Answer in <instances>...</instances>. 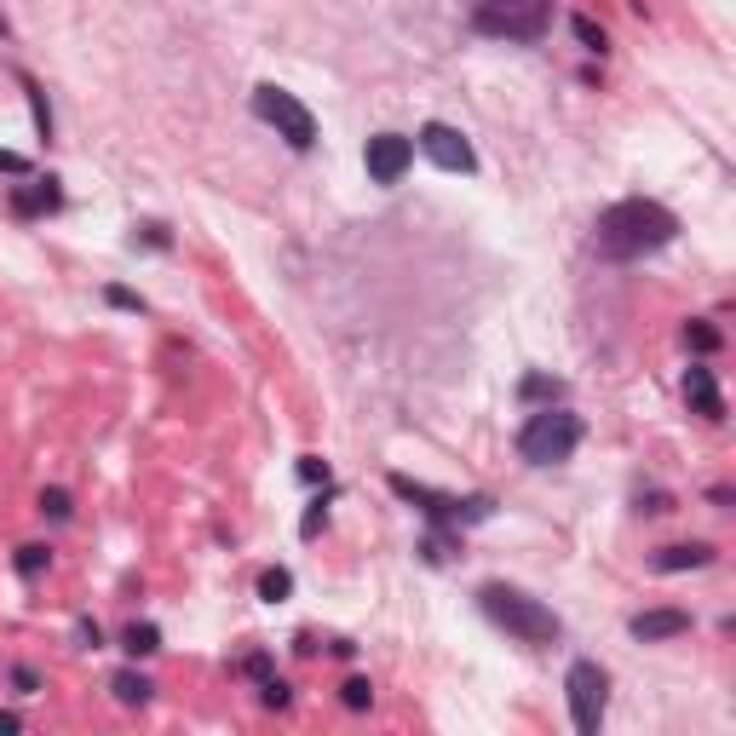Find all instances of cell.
<instances>
[{
    "instance_id": "6da1fadb",
    "label": "cell",
    "mask_w": 736,
    "mask_h": 736,
    "mask_svg": "<svg viewBox=\"0 0 736 736\" xmlns=\"http://www.w3.org/2000/svg\"><path fill=\"white\" fill-rule=\"evenodd\" d=\"M673 236H679V219H673L662 202L633 196V202H616V207L598 213L593 248L604 253V259H644V253L667 248Z\"/></svg>"
},
{
    "instance_id": "7a4b0ae2",
    "label": "cell",
    "mask_w": 736,
    "mask_h": 736,
    "mask_svg": "<svg viewBox=\"0 0 736 736\" xmlns=\"http://www.w3.org/2000/svg\"><path fill=\"white\" fill-rule=\"evenodd\" d=\"M478 604H483V616L495 621V627H506L518 644H552L558 639V616H552L541 598H529L518 593V587H506V581H489V587H478Z\"/></svg>"
},
{
    "instance_id": "3957f363",
    "label": "cell",
    "mask_w": 736,
    "mask_h": 736,
    "mask_svg": "<svg viewBox=\"0 0 736 736\" xmlns=\"http://www.w3.org/2000/svg\"><path fill=\"white\" fill-rule=\"evenodd\" d=\"M472 29L489 41H524L535 46L552 29V0H478Z\"/></svg>"
},
{
    "instance_id": "277c9868",
    "label": "cell",
    "mask_w": 736,
    "mask_h": 736,
    "mask_svg": "<svg viewBox=\"0 0 736 736\" xmlns=\"http://www.w3.org/2000/svg\"><path fill=\"white\" fill-rule=\"evenodd\" d=\"M575 443H581V414L570 409H541L524 420V432H518V455L529 460V466H558V460L575 455Z\"/></svg>"
},
{
    "instance_id": "5b68a950",
    "label": "cell",
    "mask_w": 736,
    "mask_h": 736,
    "mask_svg": "<svg viewBox=\"0 0 736 736\" xmlns=\"http://www.w3.org/2000/svg\"><path fill=\"white\" fill-rule=\"evenodd\" d=\"M253 115H259L265 127H276L294 150H311V144H317V115L305 110L288 87H271V81H265V87H253Z\"/></svg>"
},
{
    "instance_id": "8992f818",
    "label": "cell",
    "mask_w": 736,
    "mask_h": 736,
    "mask_svg": "<svg viewBox=\"0 0 736 736\" xmlns=\"http://www.w3.org/2000/svg\"><path fill=\"white\" fill-rule=\"evenodd\" d=\"M391 495H403L409 506H420L432 524L443 529H460V524H478V518H489L495 512V501L489 495H472V501H455V495H437V489H426V483H409L403 472H391Z\"/></svg>"
},
{
    "instance_id": "52a82bcc",
    "label": "cell",
    "mask_w": 736,
    "mask_h": 736,
    "mask_svg": "<svg viewBox=\"0 0 736 736\" xmlns=\"http://www.w3.org/2000/svg\"><path fill=\"white\" fill-rule=\"evenodd\" d=\"M564 690H570V719L581 736L604 731V708H610V673L598 662H570L564 673Z\"/></svg>"
},
{
    "instance_id": "ba28073f",
    "label": "cell",
    "mask_w": 736,
    "mask_h": 736,
    "mask_svg": "<svg viewBox=\"0 0 736 736\" xmlns=\"http://www.w3.org/2000/svg\"><path fill=\"white\" fill-rule=\"evenodd\" d=\"M414 144H420V150H426V156H432L437 167H443V173H472V167H478V150L466 144V133L443 127V121H426Z\"/></svg>"
},
{
    "instance_id": "9c48e42d",
    "label": "cell",
    "mask_w": 736,
    "mask_h": 736,
    "mask_svg": "<svg viewBox=\"0 0 736 736\" xmlns=\"http://www.w3.org/2000/svg\"><path fill=\"white\" fill-rule=\"evenodd\" d=\"M363 161H368V179L374 184H397L403 173H409V161H414V138L374 133L368 138V150H363Z\"/></svg>"
},
{
    "instance_id": "30bf717a",
    "label": "cell",
    "mask_w": 736,
    "mask_h": 736,
    "mask_svg": "<svg viewBox=\"0 0 736 736\" xmlns=\"http://www.w3.org/2000/svg\"><path fill=\"white\" fill-rule=\"evenodd\" d=\"M627 633H633L639 644L679 639V633H690V610H639V616L627 621Z\"/></svg>"
},
{
    "instance_id": "8fae6325",
    "label": "cell",
    "mask_w": 736,
    "mask_h": 736,
    "mask_svg": "<svg viewBox=\"0 0 736 736\" xmlns=\"http://www.w3.org/2000/svg\"><path fill=\"white\" fill-rule=\"evenodd\" d=\"M685 397L696 414H708V420H725V397H719V380H713V368L690 363L685 368Z\"/></svg>"
},
{
    "instance_id": "7c38bea8",
    "label": "cell",
    "mask_w": 736,
    "mask_h": 736,
    "mask_svg": "<svg viewBox=\"0 0 736 736\" xmlns=\"http://www.w3.org/2000/svg\"><path fill=\"white\" fill-rule=\"evenodd\" d=\"M708 564H713V547H708V541H690V547H662V552H656V570H662V575L708 570Z\"/></svg>"
},
{
    "instance_id": "4fadbf2b",
    "label": "cell",
    "mask_w": 736,
    "mask_h": 736,
    "mask_svg": "<svg viewBox=\"0 0 736 736\" xmlns=\"http://www.w3.org/2000/svg\"><path fill=\"white\" fill-rule=\"evenodd\" d=\"M58 202H64L58 179H35V190H12V207H18L23 219H35V213H52Z\"/></svg>"
},
{
    "instance_id": "5bb4252c",
    "label": "cell",
    "mask_w": 736,
    "mask_h": 736,
    "mask_svg": "<svg viewBox=\"0 0 736 736\" xmlns=\"http://www.w3.org/2000/svg\"><path fill=\"white\" fill-rule=\"evenodd\" d=\"M110 690H115V702H127V708H144L156 685H150L144 673H133V667H127V673H115V679H110Z\"/></svg>"
},
{
    "instance_id": "9a60e30c",
    "label": "cell",
    "mask_w": 736,
    "mask_h": 736,
    "mask_svg": "<svg viewBox=\"0 0 736 736\" xmlns=\"http://www.w3.org/2000/svg\"><path fill=\"white\" fill-rule=\"evenodd\" d=\"M121 644H127V656H156V650H161V633L150 627V621H133V627L121 633Z\"/></svg>"
},
{
    "instance_id": "2e32d148",
    "label": "cell",
    "mask_w": 736,
    "mask_h": 736,
    "mask_svg": "<svg viewBox=\"0 0 736 736\" xmlns=\"http://www.w3.org/2000/svg\"><path fill=\"white\" fill-rule=\"evenodd\" d=\"M524 403H558V397H564V380H547V374H529L524 386Z\"/></svg>"
},
{
    "instance_id": "e0dca14e",
    "label": "cell",
    "mask_w": 736,
    "mask_h": 736,
    "mask_svg": "<svg viewBox=\"0 0 736 736\" xmlns=\"http://www.w3.org/2000/svg\"><path fill=\"white\" fill-rule=\"evenodd\" d=\"M288 593H294V575H288V570H265V575H259V598H265V604H282Z\"/></svg>"
},
{
    "instance_id": "ac0fdd59",
    "label": "cell",
    "mask_w": 736,
    "mask_h": 736,
    "mask_svg": "<svg viewBox=\"0 0 736 736\" xmlns=\"http://www.w3.org/2000/svg\"><path fill=\"white\" fill-rule=\"evenodd\" d=\"M570 29H575V41L587 46V52H604V46H610V35H604L593 18H570Z\"/></svg>"
},
{
    "instance_id": "d6986e66",
    "label": "cell",
    "mask_w": 736,
    "mask_h": 736,
    "mask_svg": "<svg viewBox=\"0 0 736 736\" xmlns=\"http://www.w3.org/2000/svg\"><path fill=\"white\" fill-rule=\"evenodd\" d=\"M340 702L351 713H363L368 702H374V685H368V679H345V685H340Z\"/></svg>"
},
{
    "instance_id": "ffe728a7",
    "label": "cell",
    "mask_w": 736,
    "mask_h": 736,
    "mask_svg": "<svg viewBox=\"0 0 736 736\" xmlns=\"http://www.w3.org/2000/svg\"><path fill=\"white\" fill-rule=\"evenodd\" d=\"M685 345H690V351H719V328H713V322H690Z\"/></svg>"
},
{
    "instance_id": "44dd1931",
    "label": "cell",
    "mask_w": 736,
    "mask_h": 736,
    "mask_svg": "<svg viewBox=\"0 0 736 736\" xmlns=\"http://www.w3.org/2000/svg\"><path fill=\"white\" fill-rule=\"evenodd\" d=\"M69 512H75V506H69V495H64V489H41V518H52V524H64Z\"/></svg>"
},
{
    "instance_id": "7402d4cb",
    "label": "cell",
    "mask_w": 736,
    "mask_h": 736,
    "mask_svg": "<svg viewBox=\"0 0 736 736\" xmlns=\"http://www.w3.org/2000/svg\"><path fill=\"white\" fill-rule=\"evenodd\" d=\"M46 558H52L46 547H18V575H41Z\"/></svg>"
},
{
    "instance_id": "603a6c76",
    "label": "cell",
    "mask_w": 736,
    "mask_h": 736,
    "mask_svg": "<svg viewBox=\"0 0 736 736\" xmlns=\"http://www.w3.org/2000/svg\"><path fill=\"white\" fill-rule=\"evenodd\" d=\"M322 524H328V501H311V512H305V524H299V535L311 541V535H317Z\"/></svg>"
},
{
    "instance_id": "cb8c5ba5",
    "label": "cell",
    "mask_w": 736,
    "mask_h": 736,
    "mask_svg": "<svg viewBox=\"0 0 736 736\" xmlns=\"http://www.w3.org/2000/svg\"><path fill=\"white\" fill-rule=\"evenodd\" d=\"M299 478H305V483H328V460L305 455V460H299Z\"/></svg>"
},
{
    "instance_id": "d4e9b609",
    "label": "cell",
    "mask_w": 736,
    "mask_h": 736,
    "mask_svg": "<svg viewBox=\"0 0 736 736\" xmlns=\"http://www.w3.org/2000/svg\"><path fill=\"white\" fill-rule=\"evenodd\" d=\"M12 685H18L23 696H35V690H41V673H35V667H12Z\"/></svg>"
},
{
    "instance_id": "484cf974",
    "label": "cell",
    "mask_w": 736,
    "mask_h": 736,
    "mask_svg": "<svg viewBox=\"0 0 736 736\" xmlns=\"http://www.w3.org/2000/svg\"><path fill=\"white\" fill-rule=\"evenodd\" d=\"M294 696H288V685L282 679H265V708H288Z\"/></svg>"
},
{
    "instance_id": "4316f807",
    "label": "cell",
    "mask_w": 736,
    "mask_h": 736,
    "mask_svg": "<svg viewBox=\"0 0 736 736\" xmlns=\"http://www.w3.org/2000/svg\"><path fill=\"white\" fill-rule=\"evenodd\" d=\"M110 305H121V311H144V299H138L133 288H110Z\"/></svg>"
},
{
    "instance_id": "83f0119b",
    "label": "cell",
    "mask_w": 736,
    "mask_h": 736,
    "mask_svg": "<svg viewBox=\"0 0 736 736\" xmlns=\"http://www.w3.org/2000/svg\"><path fill=\"white\" fill-rule=\"evenodd\" d=\"M0 173H29V161L12 156V150H0Z\"/></svg>"
},
{
    "instance_id": "f1b7e54d",
    "label": "cell",
    "mask_w": 736,
    "mask_h": 736,
    "mask_svg": "<svg viewBox=\"0 0 736 736\" xmlns=\"http://www.w3.org/2000/svg\"><path fill=\"white\" fill-rule=\"evenodd\" d=\"M81 644H87V650H98V644H104V633H98V621H81Z\"/></svg>"
},
{
    "instance_id": "f546056e",
    "label": "cell",
    "mask_w": 736,
    "mask_h": 736,
    "mask_svg": "<svg viewBox=\"0 0 736 736\" xmlns=\"http://www.w3.org/2000/svg\"><path fill=\"white\" fill-rule=\"evenodd\" d=\"M18 725H23L18 713H0V736H12V731H18Z\"/></svg>"
},
{
    "instance_id": "4dcf8cb0",
    "label": "cell",
    "mask_w": 736,
    "mask_h": 736,
    "mask_svg": "<svg viewBox=\"0 0 736 736\" xmlns=\"http://www.w3.org/2000/svg\"><path fill=\"white\" fill-rule=\"evenodd\" d=\"M0 41H6V18H0Z\"/></svg>"
}]
</instances>
